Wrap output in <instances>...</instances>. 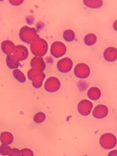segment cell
I'll return each instance as SVG.
<instances>
[{
	"label": "cell",
	"instance_id": "cell-11",
	"mask_svg": "<svg viewBox=\"0 0 117 156\" xmlns=\"http://www.w3.org/2000/svg\"><path fill=\"white\" fill-rule=\"evenodd\" d=\"M103 56L105 59L109 62L115 61L117 58V50L115 47H110L104 51Z\"/></svg>",
	"mask_w": 117,
	"mask_h": 156
},
{
	"label": "cell",
	"instance_id": "cell-13",
	"mask_svg": "<svg viewBox=\"0 0 117 156\" xmlns=\"http://www.w3.org/2000/svg\"><path fill=\"white\" fill-rule=\"evenodd\" d=\"M15 47L14 44L9 40L3 41L1 45L2 51L4 53L8 55H10L13 52Z\"/></svg>",
	"mask_w": 117,
	"mask_h": 156
},
{
	"label": "cell",
	"instance_id": "cell-12",
	"mask_svg": "<svg viewBox=\"0 0 117 156\" xmlns=\"http://www.w3.org/2000/svg\"><path fill=\"white\" fill-rule=\"evenodd\" d=\"M33 68L43 71L45 69V63L42 57L35 56L31 59L30 62Z\"/></svg>",
	"mask_w": 117,
	"mask_h": 156
},
{
	"label": "cell",
	"instance_id": "cell-22",
	"mask_svg": "<svg viewBox=\"0 0 117 156\" xmlns=\"http://www.w3.org/2000/svg\"><path fill=\"white\" fill-rule=\"evenodd\" d=\"M9 156H21L20 151L16 148H13L11 149Z\"/></svg>",
	"mask_w": 117,
	"mask_h": 156
},
{
	"label": "cell",
	"instance_id": "cell-19",
	"mask_svg": "<svg viewBox=\"0 0 117 156\" xmlns=\"http://www.w3.org/2000/svg\"><path fill=\"white\" fill-rule=\"evenodd\" d=\"M63 37L65 41L70 42L74 40L75 35L74 32L73 30L68 29L64 31Z\"/></svg>",
	"mask_w": 117,
	"mask_h": 156
},
{
	"label": "cell",
	"instance_id": "cell-24",
	"mask_svg": "<svg viewBox=\"0 0 117 156\" xmlns=\"http://www.w3.org/2000/svg\"><path fill=\"white\" fill-rule=\"evenodd\" d=\"M108 156H117V150H114L110 151Z\"/></svg>",
	"mask_w": 117,
	"mask_h": 156
},
{
	"label": "cell",
	"instance_id": "cell-20",
	"mask_svg": "<svg viewBox=\"0 0 117 156\" xmlns=\"http://www.w3.org/2000/svg\"><path fill=\"white\" fill-rule=\"evenodd\" d=\"M11 149L8 145L2 144L0 146V154L3 156H7L9 155Z\"/></svg>",
	"mask_w": 117,
	"mask_h": 156
},
{
	"label": "cell",
	"instance_id": "cell-14",
	"mask_svg": "<svg viewBox=\"0 0 117 156\" xmlns=\"http://www.w3.org/2000/svg\"><path fill=\"white\" fill-rule=\"evenodd\" d=\"M101 95L100 89L96 87H92L89 89L87 92L88 98L93 101H96L100 98Z\"/></svg>",
	"mask_w": 117,
	"mask_h": 156
},
{
	"label": "cell",
	"instance_id": "cell-1",
	"mask_svg": "<svg viewBox=\"0 0 117 156\" xmlns=\"http://www.w3.org/2000/svg\"><path fill=\"white\" fill-rule=\"evenodd\" d=\"M48 45L44 39L37 38L35 39L31 44L30 48L32 54L37 57H41L47 53Z\"/></svg>",
	"mask_w": 117,
	"mask_h": 156
},
{
	"label": "cell",
	"instance_id": "cell-5",
	"mask_svg": "<svg viewBox=\"0 0 117 156\" xmlns=\"http://www.w3.org/2000/svg\"><path fill=\"white\" fill-rule=\"evenodd\" d=\"M74 73L75 76L77 78L85 79L89 76L90 69L86 64L83 63H79L75 66Z\"/></svg>",
	"mask_w": 117,
	"mask_h": 156
},
{
	"label": "cell",
	"instance_id": "cell-8",
	"mask_svg": "<svg viewBox=\"0 0 117 156\" xmlns=\"http://www.w3.org/2000/svg\"><path fill=\"white\" fill-rule=\"evenodd\" d=\"M73 66L72 61L68 57H65L59 60L57 65L58 70L61 72L64 73L69 72Z\"/></svg>",
	"mask_w": 117,
	"mask_h": 156
},
{
	"label": "cell",
	"instance_id": "cell-2",
	"mask_svg": "<svg viewBox=\"0 0 117 156\" xmlns=\"http://www.w3.org/2000/svg\"><path fill=\"white\" fill-rule=\"evenodd\" d=\"M19 35L21 40L28 44H31L35 39L39 37L34 28L26 26H24L21 28Z\"/></svg>",
	"mask_w": 117,
	"mask_h": 156
},
{
	"label": "cell",
	"instance_id": "cell-15",
	"mask_svg": "<svg viewBox=\"0 0 117 156\" xmlns=\"http://www.w3.org/2000/svg\"><path fill=\"white\" fill-rule=\"evenodd\" d=\"M0 140L2 144L9 145L12 142L13 136L12 133L9 132H2L1 133Z\"/></svg>",
	"mask_w": 117,
	"mask_h": 156
},
{
	"label": "cell",
	"instance_id": "cell-6",
	"mask_svg": "<svg viewBox=\"0 0 117 156\" xmlns=\"http://www.w3.org/2000/svg\"><path fill=\"white\" fill-rule=\"evenodd\" d=\"M61 83L55 77H50L46 80L44 84L45 89L47 91L53 92L57 91L60 87Z\"/></svg>",
	"mask_w": 117,
	"mask_h": 156
},
{
	"label": "cell",
	"instance_id": "cell-9",
	"mask_svg": "<svg viewBox=\"0 0 117 156\" xmlns=\"http://www.w3.org/2000/svg\"><path fill=\"white\" fill-rule=\"evenodd\" d=\"M28 55V51L25 46L19 45L15 47L13 55L18 61L25 60L27 58Z\"/></svg>",
	"mask_w": 117,
	"mask_h": 156
},
{
	"label": "cell",
	"instance_id": "cell-18",
	"mask_svg": "<svg viewBox=\"0 0 117 156\" xmlns=\"http://www.w3.org/2000/svg\"><path fill=\"white\" fill-rule=\"evenodd\" d=\"M97 41L96 35L92 33L87 34L84 38V41L85 44L88 46L94 45Z\"/></svg>",
	"mask_w": 117,
	"mask_h": 156
},
{
	"label": "cell",
	"instance_id": "cell-3",
	"mask_svg": "<svg viewBox=\"0 0 117 156\" xmlns=\"http://www.w3.org/2000/svg\"><path fill=\"white\" fill-rule=\"evenodd\" d=\"M100 145L105 149L113 148L117 144V139L115 136L110 133H106L102 135L99 140Z\"/></svg>",
	"mask_w": 117,
	"mask_h": 156
},
{
	"label": "cell",
	"instance_id": "cell-23",
	"mask_svg": "<svg viewBox=\"0 0 117 156\" xmlns=\"http://www.w3.org/2000/svg\"><path fill=\"white\" fill-rule=\"evenodd\" d=\"M9 1L12 4L14 5H18L21 4L23 2L22 0H9Z\"/></svg>",
	"mask_w": 117,
	"mask_h": 156
},
{
	"label": "cell",
	"instance_id": "cell-7",
	"mask_svg": "<svg viewBox=\"0 0 117 156\" xmlns=\"http://www.w3.org/2000/svg\"><path fill=\"white\" fill-rule=\"evenodd\" d=\"M93 105L92 102L87 99H83L79 102L77 105V110L82 115L87 116L91 113Z\"/></svg>",
	"mask_w": 117,
	"mask_h": 156
},
{
	"label": "cell",
	"instance_id": "cell-17",
	"mask_svg": "<svg viewBox=\"0 0 117 156\" xmlns=\"http://www.w3.org/2000/svg\"><path fill=\"white\" fill-rule=\"evenodd\" d=\"M83 3L87 7L93 9L99 8L103 4V1L101 0H84Z\"/></svg>",
	"mask_w": 117,
	"mask_h": 156
},
{
	"label": "cell",
	"instance_id": "cell-16",
	"mask_svg": "<svg viewBox=\"0 0 117 156\" xmlns=\"http://www.w3.org/2000/svg\"><path fill=\"white\" fill-rule=\"evenodd\" d=\"M6 63L7 66L11 69L18 68L19 65V61L12 55H9L7 56Z\"/></svg>",
	"mask_w": 117,
	"mask_h": 156
},
{
	"label": "cell",
	"instance_id": "cell-4",
	"mask_svg": "<svg viewBox=\"0 0 117 156\" xmlns=\"http://www.w3.org/2000/svg\"><path fill=\"white\" fill-rule=\"evenodd\" d=\"M66 46L61 42L55 41L51 45L50 52L55 58H59L63 56L66 53Z\"/></svg>",
	"mask_w": 117,
	"mask_h": 156
},
{
	"label": "cell",
	"instance_id": "cell-10",
	"mask_svg": "<svg viewBox=\"0 0 117 156\" xmlns=\"http://www.w3.org/2000/svg\"><path fill=\"white\" fill-rule=\"evenodd\" d=\"M107 107L104 105H96L92 112V115L94 118L98 119H102L105 117L108 113Z\"/></svg>",
	"mask_w": 117,
	"mask_h": 156
},
{
	"label": "cell",
	"instance_id": "cell-21",
	"mask_svg": "<svg viewBox=\"0 0 117 156\" xmlns=\"http://www.w3.org/2000/svg\"><path fill=\"white\" fill-rule=\"evenodd\" d=\"M20 151L21 156H34L33 151L29 148H24Z\"/></svg>",
	"mask_w": 117,
	"mask_h": 156
}]
</instances>
